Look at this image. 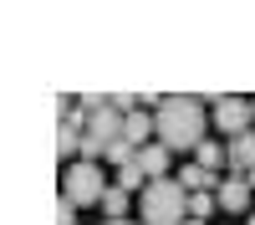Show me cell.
I'll list each match as a JSON object with an SVG mask.
<instances>
[{"instance_id":"6da1fadb","label":"cell","mask_w":255,"mask_h":225,"mask_svg":"<svg viewBox=\"0 0 255 225\" xmlns=\"http://www.w3.org/2000/svg\"><path fill=\"white\" fill-rule=\"evenodd\" d=\"M158 143L163 149H174V154H189V149H199L204 143V128H209V102L204 97H163L158 108Z\"/></svg>"},{"instance_id":"7a4b0ae2","label":"cell","mask_w":255,"mask_h":225,"mask_svg":"<svg viewBox=\"0 0 255 225\" xmlns=\"http://www.w3.org/2000/svg\"><path fill=\"white\" fill-rule=\"evenodd\" d=\"M138 220L143 225H184L189 220V190L179 179H148L138 195Z\"/></svg>"},{"instance_id":"3957f363","label":"cell","mask_w":255,"mask_h":225,"mask_svg":"<svg viewBox=\"0 0 255 225\" xmlns=\"http://www.w3.org/2000/svg\"><path fill=\"white\" fill-rule=\"evenodd\" d=\"M108 190H113V184L102 179V169H97L92 159H77L72 169H67V179H61V195H67L77 210H82V205H102Z\"/></svg>"},{"instance_id":"277c9868","label":"cell","mask_w":255,"mask_h":225,"mask_svg":"<svg viewBox=\"0 0 255 225\" xmlns=\"http://www.w3.org/2000/svg\"><path fill=\"white\" fill-rule=\"evenodd\" d=\"M209 123H215L225 138H245V133H255L250 97H215V102H209Z\"/></svg>"},{"instance_id":"5b68a950","label":"cell","mask_w":255,"mask_h":225,"mask_svg":"<svg viewBox=\"0 0 255 225\" xmlns=\"http://www.w3.org/2000/svg\"><path fill=\"white\" fill-rule=\"evenodd\" d=\"M215 200H220L225 215H250V210H255V190H250L245 174H230L220 190H215Z\"/></svg>"},{"instance_id":"8992f818","label":"cell","mask_w":255,"mask_h":225,"mask_svg":"<svg viewBox=\"0 0 255 225\" xmlns=\"http://www.w3.org/2000/svg\"><path fill=\"white\" fill-rule=\"evenodd\" d=\"M138 164H143L148 179H168V169H174V149H163V143L153 138L148 149H138Z\"/></svg>"},{"instance_id":"52a82bcc","label":"cell","mask_w":255,"mask_h":225,"mask_svg":"<svg viewBox=\"0 0 255 225\" xmlns=\"http://www.w3.org/2000/svg\"><path fill=\"white\" fill-rule=\"evenodd\" d=\"M148 133L158 138V118L148 113V108H138V113H128V128H123V138L133 143V149H148Z\"/></svg>"},{"instance_id":"ba28073f","label":"cell","mask_w":255,"mask_h":225,"mask_svg":"<svg viewBox=\"0 0 255 225\" xmlns=\"http://www.w3.org/2000/svg\"><path fill=\"white\" fill-rule=\"evenodd\" d=\"M225 154H230V174H250V169H255V133L230 138V143H225Z\"/></svg>"},{"instance_id":"9c48e42d","label":"cell","mask_w":255,"mask_h":225,"mask_svg":"<svg viewBox=\"0 0 255 225\" xmlns=\"http://www.w3.org/2000/svg\"><path fill=\"white\" fill-rule=\"evenodd\" d=\"M174 179L184 184V190H189V195H209V190H215V174H209V169H204V164H184V169H179Z\"/></svg>"},{"instance_id":"30bf717a","label":"cell","mask_w":255,"mask_h":225,"mask_svg":"<svg viewBox=\"0 0 255 225\" xmlns=\"http://www.w3.org/2000/svg\"><path fill=\"white\" fill-rule=\"evenodd\" d=\"M118 190H128V195H143V190H148V174H143V164H138V159L118 169Z\"/></svg>"},{"instance_id":"8fae6325","label":"cell","mask_w":255,"mask_h":225,"mask_svg":"<svg viewBox=\"0 0 255 225\" xmlns=\"http://www.w3.org/2000/svg\"><path fill=\"white\" fill-rule=\"evenodd\" d=\"M194 164H204V169H209V174H215V169H220V164H230V154H225V143H209V138H204V143H199V149H194Z\"/></svg>"},{"instance_id":"7c38bea8","label":"cell","mask_w":255,"mask_h":225,"mask_svg":"<svg viewBox=\"0 0 255 225\" xmlns=\"http://www.w3.org/2000/svg\"><path fill=\"white\" fill-rule=\"evenodd\" d=\"M128 205H133V195H128V190H118V184H113L108 195H102V210H108V220H128Z\"/></svg>"},{"instance_id":"4fadbf2b","label":"cell","mask_w":255,"mask_h":225,"mask_svg":"<svg viewBox=\"0 0 255 225\" xmlns=\"http://www.w3.org/2000/svg\"><path fill=\"white\" fill-rule=\"evenodd\" d=\"M56 154H61V159H82V133L67 128V123L56 128Z\"/></svg>"},{"instance_id":"5bb4252c","label":"cell","mask_w":255,"mask_h":225,"mask_svg":"<svg viewBox=\"0 0 255 225\" xmlns=\"http://www.w3.org/2000/svg\"><path fill=\"white\" fill-rule=\"evenodd\" d=\"M215 210H220L215 195H189V220H209Z\"/></svg>"},{"instance_id":"9a60e30c","label":"cell","mask_w":255,"mask_h":225,"mask_svg":"<svg viewBox=\"0 0 255 225\" xmlns=\"http://www.w3.org/2000/svg\"><path fill=\"white\" fill-rule=\"evenodd\" d=\"M133 159H138V149H133L128 138H118L113 149H108V164H118V169H123V164H133Z\"/></svg>"},{"instance_id":"2e32d148","label":"cell","mask_w":255,"mask_h":225,"mask_svg":"<svg viewBox=\"0 0 255 225\" xmlns=\"http://www.w3.org/2000/svg\"><path fill=\"white\" fill-rule=\"evenodd\" d=\"M56 225H77V205H72L67 195L56 200Z\"/></svg>"},{"instance_id":"e0dca14e","label":"cell","mask_w":255,"mask_h":225,"mask_svg":"<svg viewBox=\"0 0 255 225\" xmlns=\"http://www.w3.org/2000/svg\"><path fill=\"white\" fill-rule=\"evenodd\" d=\"M245 179H250V190H255V169H250V174H245Z\"/></svg>"},{"instance_id":"ac0fdd59","label":"cell","mask_w":255,"mask_h":225,"mask_svg":"<svg viewBox=\"0 0 255 225\" xmlns=\"http://www.w3.org/2000/svg\"><path fill=\"white\" fill-rule=\"evenodd\" d=\"M184 225H209V220H184Z\"/></svg>"},{"instance_id":"d6986e66","label":"cell","mask_w":255,"mask_h":225,"mask_svg":"<svg viewBox=\"0 0 255 225\" xmlns=\"http://www.w3.org/2000/svg\"><path fill=\"white\" fill-rule=\"evenodd\" d=\"M108 225H133V220H108Z\"/></svg>"},{"instance_id":"ffe728a7","label":"cell","mask_w":255,"mask_h":225,"mask_svg":"<svg viewBox=\"0 0 255 225\" xmlns=\"http://www.w3.org/2000/svg\"><path fill=\"white\" fill-rule=\"evenodd\" d=\"M245 225H255V210H250V220H245Z\"/></svg>"},{"instance_id":"44dd1931","label":"cell","mask_w":255,"mask_h":225,"mask_svg":"<svg viewBox=\"0 0 255 225\" xmlns=\"http://www.w3.org/2000/svg\"><path fill=\"white\" fill-rule=\"evenodd\" d=\"M250 113H255V97H250Z\"/></svg>"}]
</instances>
